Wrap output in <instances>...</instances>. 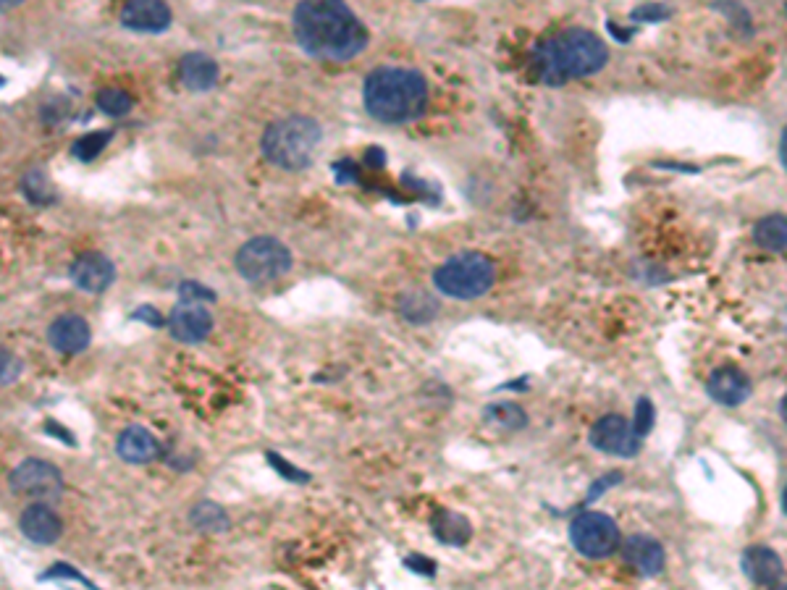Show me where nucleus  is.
Wrapping results in <instances>:
<instances>
[{
    "label": "nucleus",
    "instance_id": "nucleus-1",
    "mask_svg": "<svg viewBox=\"0 0 787 590\" xmlns=\"http://www.w3.org/2000/svg\"><path fill=\"white\" fill-rule=\"evenodd\" d=\"M297 45L318 61H352L368 48V29L352 8L334 0L300 3L292 14Z\"/></svg>",
    "mask_w": 787,
    "mask_h": 590
},
{
    "label": "nucleus",
    "instance_id": "nucleus-2",
    "mask_svg": "<svg viewBox=\"0 0 787 590\" xmlns=\"http://www.w3.org/2000/svg\"><path fill=\"white\" fill-rule=\"evenodd\" d=\"M538 79L549 87H562L570 79H583L599 74L609 61V48L599 35L588 29L572 27L557 32L549 40L538 42L533 50Z\"/></svg>",
    "mask_w": 787,
    "mask_h": 590
},
{
    "label": "nucleus",
    "instance_id": "nucleus-3",
    "mask_svg": "<svg viewBox=\"0 0 787 590\" xmlns=\"http://www.w3.org/2000/svg\"><path fill=\"white\" fill-rule=\"evenodd\" d=\"M363 103L381 124H410L428 105V82L410 66H378L365 77Z\"/></svg>",
    "mask_w": 787,
    "mask_h": 590
},
{
    "label": "nucleus",
    "instance_id": "nucleus-4",
    "mask_svg": "<svg viewBox=\"0 0 787 590\" xmlns=\"http://www.w3.org/2000/svg\"><path fill=\"white\" fill-rule=\"evenodd\" d=\"M321 139V124L315 118L286 116L265 129L260 150L273 166L284 168V171H302L313 163Z\"/></svg>",
    "mask_w": 787,
    "mask_h": 590
},
{
    "label": "nucleus",
    "instance_id": "nucleus-5",
    "mask_svg": "<svg viewBox=\"0 0 787 590\" xmlns=\"http://www.w3.org/2000/svg\"><path fill=\"white\" fill-rule=\"evenodd\" d=\"M496 268L481 252H460L449 257L433 273V284L441 294L454 299H478L494 286Z\"/></svg>",
    "mask_w": 787,
    "mask_h": 590
},
{
    "label": "nucleus",
    "instance_id": "nucleus-6",
    "mask_svg": "<svg viewBox=\"0 0 787 590\" xmlns=\"http://www.w3.org/2000/svg\"><path fill=\"white\" fill-rule=\"evenodd\" d=\"M234 265H237V273L244 281L260 284V281H273V278L284 276L292 268V252L273 236H255L239 247Z\"/></svg>",
    "mask_w": 787,
    "mask_h": 590
},
{
    "label": "nucleus",
    "instance_id": "nucleus-7",
    "mask_svg": "<svg viewBox=\"0 0 787 590\" xmlns=\"http://www.w3.org/2000/svg\"><path fill=\"white\" fill-rule=\"evenodd\" d=\"M570 541L588 559H606L620 549V528L604 512H583L570 525Z\"/></svg>",
    "mask_w": 787,
    "mask_h": 590
},
{
    "label": "nucleus",
    "instance_id": "nucleus-8",
    "mask_svg": "<svg viewBox=\"0 0 787 590\" xmlns=\"http://www.w3.org/2000/svg\"><path fill=\"white\" fill-rule=\"evenodd\" d=\"M8 483L21 496L32 499H58L63 493V478L45 459H24L8 475Z\"/></svg>",
    "mask_w": 787,
    "mask_h": 590
},
{
    "label": "nucleus",
    "instance_id": "nucleus-9",
    "mask_svg": "<svg viewBox=\"0 0 787 590\" xmlns=\"http://www.w3.org/2000/svg\"><path fill=\"white\" fill-rule=\"evenodd\" d=\"M593 449L609 457H635L641 452V436L622 415H604L591 428Z\"/></svg>",
    "mask_w": 787,
    "mask_h": 590
},
{
    "label": "nucleus",
    "instance_id": "nucleus-10",
    "mask_svg": "<svg viewBox=\"0 0 787 590\" xmlns=\"http://www.w3.org/2000/svg\"><path fill=\"white\" fill-rule=\"evenodd\" d=\"M69 276L82 292L100 294L116 281V265L100 252H84L71 263Z\"/></svg>",
    "mask_w": 787,
    "mask_h": 590
},
{
    "label": "nucleus",
    "instance_id": "nucleus-11",
    "mask_svg": "<svg viewBox=\"0 0 787 590\" xmlns=\"http://www.w3.org/2000/svg\"><path fill=\"white\" fill-rule=\"evenodd\" d=\"M171 8L158 0H132L126 3L121 11V24L132 32H147V35H158L171 27Z\"/></svg>",
    "mask_w": 787,
    "mask_h": 590
},
{
    "label": "nucleus",
    "instance_id": "nucleus-12",
    "mask_svg": "<svg viewBox=\"0 0 787 590\" xmlns=\"http://www.w3.org/2000/svg\"><path fill=\"white\" fill-rule=\"evenodd\" d=\"M168 331H171L176 341L197 344V341H202L213 331V318L197 302H182L179 307H174V313L168 318Z\"/></svg>",
    "mask_w": 787,
    "mask_h": 590
},
{
    "label": "nucleus",
    "instance_id": "nucleus-13",
    "mask_svg": "<svg viewBox=\"0 0 787 590\" xmlns=\"http://www.w3.org/2000/svg\"><path fill=\"white\" fill-rule=\"evenodd\" d=\"M706 391H709L711 399L722 404V407H738V404L746 402L748 394H751V381H748V375L740 368L725 365V368H717L709 375Z\"/></svg>",
    "mask_w": 787,
    "mask_h": 590
},
{
    "label": "nucleus",
    "instance_id": "nucleus-14",
    "mask_svg": "<svg viewBox=\"0 0 787 590\" xmlns=\"http://www.w3.org/2000/svg\"><path fill=\"white\" fill-rule=\"evenodd\" d=\"M48 341L58 354H79L90 344V326L82 315H61L50 323Z\"/></svg>",
    "mask_w": 787,
    "mask_h": 590
},
{
    "label": "nucleus",
    "instance_id": "nucleus-15",
    "mask_svg": "<svg viewBox=\"0 0 787 590\" xmlns=\"http://www.w3.org/2000/svg\"><path fill=\"white\" fill-rule=\"evenodd\" d=\"M622 559H625L638 575L654 577L664 570L662 543L648 538V535H630V538L622 543Z\"/></svg>",
    "mask_w": 787,
    "mask_h": 590
},
{
    "label": "nucleus",
    "instance_id": "nucleus-16",
    "mask_svg": "<svg viewBox=\"0 0 787 590\" xmlns=\"http://www.w3.org/2000/svg\"><path fill=\"white\" fill-rule=\"evenodd\" d=\"M19 528L27 541L40 543V546L56 543L63 530L58 514L50 507H45V504H32V507L24 509L19 517Z\"/></svg>",
    "mask_w": 787,
    "mask_h": 590
},
{
    "label": "nucleus",
    "instance_id": "nucleus-17",
    "mask_svg": "<svg viewBox=\"0 0 787 590\" xmlns=\"http://www.w3.org/2000/svg\"><path fill=\"white\" fill-rule=\"evenodd\" d=\"M740 567L743 575L756 585H777V580L782 577V559L780 554L769 546H748L740 556Z\"/></svg>",
    "mask_w": 787,
    "mask_h": 590
},
{
    "label": "nucleus",
    "instance_id": "nucleus-18",
    "mask_svg": "<svg viewBox=\"0 0 787 590\" xmlns=\"http://www.w3.org/2000/svg\"><path fill=\"white\" fill-rule=\"evenodd\" d=\"M116 452L129 465H145V462H153L161 454V446H158V438L147 428L129 425L126 431H121L119 441H116Z\"/></svg>",
    "mask_w": 787,
    "mask_h": 590
},
{
    "label": "nucleus",
    "instance_id": "nucleus-19",
    "mask_svg": "<svg viewBox=\"0 0 787 590\" xmlns=\"http://www.w3.org/2000/svg\"><path fill=\"white\" fill-rule=\"evenodd\" d=\"M179 79L192 92L213 90L218 82V63L205 53H187L179 61Z\"/></svg>",
    "mask_w": 787,
    "mask_h": 590
},
{
    "label": "nucleus",
    "instance_id": "nucleus-20",
    "mask_svg": "<svg viewBox=\"0 0 787 590\" xmlns=\"http://www.w3.org/2000/svg\"><path fill=\"white\" fill-rule=\"evenodd\" d=\"M753 239H756V244H759L761 250L785 252L787 250V216L774 213V216L761 218V221L756 223V229H753Z\"/></svg>",
    "mask_w": 787,
    "mask_h": 590
},
{
    "label": "nucleus",
    "instance_id": "nucleus-21",
    "mask_svg": "<svg viewBox=\"0 0 787 590\" xmlns=\"http://www.w3.org/2000/svg\"><path fill=\"white\" fill-rule=\"evenodd\" d=\"M433 533H436L439 541L452 543V546H462V543H467V538H470V525H467L465 517L444 509V512L436 514V520H433Z\"/></svg>",
    "mask_w": 787,
    "mask_h": 590
},
{
    "label": "nucleus",
    "instance_id": "nucleus-22",
    "mask_svg": "<svg viewBox=\"0 0 787 590\" xmlns=\"http://www.w3.org/2000/svg\"><path fill=\"white\" fill-rule=\"evenodd\" d=\"M483 415H486L488 423L496 425V428H504V431H520V428H525V423H528L525 410L515 402L488 404Z\"/></svg>",
    "mask_w": 787,
    "mask_h": 590
},
{
    "label": "nucleus",
    "instance_id": "nucleus-23",
    "mask_svg": "<svg viewBox=\"0 0 787 590\" xmlns=\"http://www.w3.org/2000/svg\"><path fill=\"white\" fill-rule=\"evenodd\" d=\"M399 313L407 320H412V323H425V320H433L436 302H431V297L423 292L404 294V297L399 299Z\"/></svg>",
    "mask_w": 787,
    "mask_h": 590
},
{
    "label": "nucleus",
    "instance_id": "nucleus-24",
    "mask_svg": "<svg viewBox=\"0 0 787 590\" xmlns=\"http://www.w3.org/2000/svg\"><path fill=\"white\" fill-rule=\"evenodd\" d=\"M95 103H98V108L105 113V116H116V118L126 116V113L134 108L132 95L119 90V87H103V90L95 95Z\"/></svg>",
    "mask_w": 787,
    "mask_h": 590
},
{
    "label": "nucleus",
    "instance_id": "nucleus-25",
    "mask_svg": "<svg viewBox=\"0 0 787 590\" xmlns=\"http://www.w3.org/2000/svg\"><path fill=\"white\" fill-rule=\"evenodd\" d=\"M21 187H24L29 200L37 202V205H45V202L53 200V187H50L48 176H45L42 168H32V171L24 176V181H21Z\"/></svg>",
    "mask_w": 787,
    "mask_h": 590
},
{
    "label": "nucleus",
    "instance_id": "nucleus-26",
    "mask_svg": "<svg viewBox=\"0 0 787 590\" xmlns=\"http://www.w3.org/2000/svg\"><path fill=\"white\" fill-rule=\"evenodd\" d=\"M113 132H92V134H84V137H79L74 145H71V155L79 160H92L98 158L100 153L105 150V145L111 142Z\"/></svg>",
    "mask_w": 787,
    "mask_h": 590
},
{
    "label": "nucleus",
    "instance_id": "nucleus-27",
    "mask_svg": "<svg viewBox=\"0 0 787 590\" xmlns=\"http://www.w3.org/2000/svg\"><path fill=\"white\" fill-rule=\"evenodd\" d=\"M192 522L202 530H226V525H229L226 512H223L221 507H216V504H208V501L197 504L195 512H192Z\"/></svg>",
    "mask_w": 787,
    "mask_h": 590
},
{
    "label": "nucleus",
    "instance_id": "nucleus-28",
    "mask_svg": "<svg viewBox=\"0 0 787 590\" xmlns=\"http://www.w3.org/2000/svg\"><path fill=\"white\" fill-rule=\"evenodd\" d=\"M654 404L648 402V399H638V407H635V423H633V428H635V433H638V436H646L648 431H651V428H654Z\"/></svg>",
    "mask_w": 787,
    "mask_h": 590
},
{
    "label": "nucleus",
    "instance_id": "nucleus-29",
    "mask_svg": "<svg viewBox=\"0 0 787 590\" xmlns=\"http://www.w3.org/2000/svg\"><path fill=\"white\" fill-rule=\"evenodd\" d=\"M630 16H633V21H641V24H654V21H662L667 19V16H672V8L659 6V3H646V6L635 8Z\"/></svg>",
    "mask_w": 787,
    "mask_h": 590
},
{
    "label": "nucleus",
    "instance_id": "nucleus-30",
    "mask_svg": "<svg viewBox=\"0 0 787 590\" xmlns=\"http://www.w3.org/2000/svg\"><path fill=\"white\" fill-rule=\"evenodd\" d=\"M179 294H182V302H213V292L210 289H202V286L192 284V281H187V284H182V289H179Z\"/></svg>",
    "mask_w": 787,
    "mask_h": 590
},
{
    "label": "nucleus",
    "instance_id": "nucleus-31",
    "mask_svg": "<svg viewBox=\"0 0 787 590\" xmlns=\"http://www.w3.org/2000/svg\"><path fill=\"white\" fill-rule=\"evenodd\" d=\"M780 160H782V166H785V171H787V126H785V129H782V137H780Z\"/></svg>",
    "mask_w": 787,
    "mask_h": 590
},
{
    "label": "nucleus",
    "instance_id": "nucleus-32",
    "mask_svg": "<svg viewBox=\"0 0 787 590\" xmlns=\"http://www.w3.org/2000/svg\"><path fill=\"white\" fill-rule=\"evenodd\" d=\"M780 415H782V420H785V423H787V394L782 396V402H780Z\"/></svg>",
    "mask_w": 787,
    "mask_h": 590
},
{
    "label": "nucleus",
    "instance_id": "nucleus-33",
    "mask_svg": "<svg viewBox=\"0 0 787 590\" xmlns=\"http://www.w3.org/2000/svg\"><path fill=\"white\" fill-rule=\"evenodd\" d=\"M782 512L787 514V488H785V493H782Z\"/></svg>",
    "mask_w": 787,
    "mask_h": 590
},
{
    "label": "nucleus",
    "instance_id": "nucleus-34",
    "mask_svg": "<svg viewBox=\"0 0 787 590\" xmlns=\"http://www.w3.org/2000/svg\"><path fill=\"white\" fill-rule=\"evenodd\" d=\"M769 590H787V585H772Z\"/></svg>",
    "mask_w": 787,
    "mask_h": 590
},
{
    "label": "nucleus",
    "instance_id": "nucleus-35",
    "mask_svg": "<svg viewBox=\"0 0 787 590\" xmlns=\"http://www.w3.org/2000/svg\"><path fill=\"white\" fill-rule=\"evenodd\" d=\"M785 14H787V6H785Z\"/></svg>",
    "mask_w": 787,
    "mask_h": 590
}]
</instances>
